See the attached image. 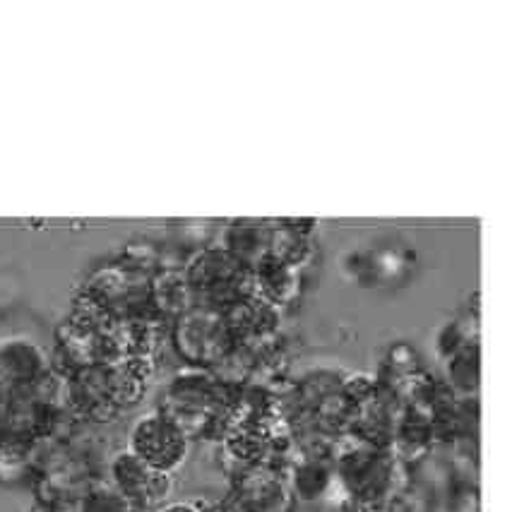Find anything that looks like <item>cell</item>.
<instances>
[{
    "instance_id": "6da1fadb",
    "label": "cell",
    "mask_w": 512,
    "mask_h": 512,
    "mask_svg": "<svg viewBox=\"0 0 512 512\" xmlns=\"http://www.w3.org/2000/svg\"><path fill=\"white\" fill-rule=\"evenodd\" d=\"M171 344L186 366L212 368L236 347L222 313L207 308H190L178 315L169 330Z\"/></svg>"
},
{
    "instance_id": "7a4b0ae2",
    "label": "cell",
    "mask_w": 512,
    "mask_h": 512,
    "mask_svg": "<svg viewBox=\"0 0 512 512\" xmlns=\"http://www.w3.org/2000/svg\"><path fill=\"white\" fill-rule=\"evenodd\" d=\"M138 460L157 472L174 474L188 460L190 440L169 416L159 409L147 412L135 419L128 433V448Z\"/></svg>"
},
{
    "instance_id": "3957f363",
    "label": "cell",
    "mask_w": 512,
    "mask_h": 512,
    "mask_svg": "<svg viewBox=\"0 0 512 512\" xmlns=\"http://www.w3.org/2000/svg\"><path fill=\"white\" fill-rule=\"evenodd\" d=\"M106 481L128 500L135 512H159L174 491L171 474L147 467L130 450H121L111 457Z\"/></svg>"
},
{
    "instance_id": "277c9868",
    "label": "cell",
    "mask_w": 512,
    "mask_h": 512,
    "mask_svg": "<svg viewBox=\"0 0 512 512\" xmlns=\"http://www.w3.org/2000/svg\"><path fill=\"white\" fill-rule=\"evenodd\" d=\"M51 368L39 344L25 337H10L0 342V385L13 395L15 390L32 388Z\"/></svg>"
},
{
    "instance_id": "5b68a950",
    "label": "cell",
    "mask_w": 512,
    "mask_h": 512,
    "mask_svg": "<svg viewBox=\"0 0 512 512\" xmlns=\"http://www.w3.org/2000/svg\"><path fill=\"white\" fill-rule=\"evenodd\" d=\"M250 294L279 311L291 308L301 296V272L265 255L260 263L250 267Z\"/></svg>"
},
{
    "instance_id": "8992f818",
    "label": "cell",
    "mask_w": 512,
    "mask_h": 512,
    "mask_svg": "<svg viewBox=\"0 0 512 512\" xmlns=\"http://www.w3.org/2000/svg\"><path fill=\"white\" fill-rule=\"evenodd\" d=\"M219 246L250 270L265 255H270V222L236 219V222L224 224L222 234H219Z\"/></svg>"
},
{
    "instance_id": "52a82bcc",
    "label": "cell",
    "mask_w": 512,
    "mask_h": 512,
    "mask_svg": "<svg viewBox=\"0 0 512 512\" xmlns=\"http://www.w3.org/2000/svg\"><path fill=\"white\" fill-rule=\"evenodd\" d=\"M150 299L157 315L174 320L195 308V294L183 270H157L150 277Z\"/></svg>"
},
{
    "instance_id": "ba28073f",
    "label": "cell",
    "mask_w": 512,
    "mask_h": 512,
    "mask_svg": "<svg viewBox=\"0 0 512 512\" xmlns=\"http://www.w3.org/2000/svg\"><path fill=\"white\" fill-rule=\"evenodd\" d=\"M34 445L37 440L0 431V484H20L34 474Z\"/></svg>"
},
{
    "instance_id": "9c48e42d",
    "label": "cell",
    "mask_w": 512,
    "mask_h": 512,
    "mask_svg": "<svg viewBox=\"0 0 512 512\" xmlns=\"http://www.w3.org/2000/svg\"><path fill=\"white\" fill-rule=\"evenodd\" d=\"M270 255L294 270H306L315 258L313 238L291 231L282 219L270 222Z\"/></svg>"
},
{
    "instance_id": "30bf717a",
    "label": "cell",
    "mask_w": 512,
    "mask_h": 512,
    "mask_svg": "<svg viewBox=\"0 0 512 512\" xmlns=\"http://www.w3.org/2000/svg\"><path fill=\"white\" fill-rule=\"evenodd\" d=\"M443 383L460 397H476L479 392V339L467 342L464 347L445 359Z\"/></svg>"
},
{
    "instance_id": "8fae6325",
    "label": "cell",
    "mask_w": 512,
    "mask_h": 512,
    "mask_svg": "<svg viewBox=\"0 0 512 512\" xmlns=\"http://www.w3.org/2000/svg\"><path fill=\"white\" fill-rule=\"evenodd\" d=\"M77 512H135L121 493L109 481H94L92 486L77 498Z\"/></svg>"
},
{
    "instance_id": "7c38bea8",
    "label": "cell",
    "mask_w": 512,
    "mask_h": 512,
    "mask_svg": "<svg viewBox=\"0 0 512 512\" xmlns=\"http://www.w3.org/2000/svg\"><path fill=\"white\" fill-rule=\"evenodd\" d=\"M159 512H214L202 503H166Z\"/></svg>"
}]
</instances>
